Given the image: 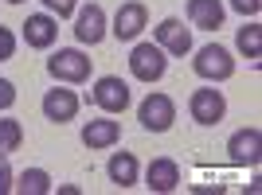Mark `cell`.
I'll return each instance as SVG.
<instances>
[{
    "label": "cell",
    "mask_w": 262,
    "mask_h": 195,
    "mask_svg": "<svg viewBox=\"0 0 262 195\" xmlns=\"http://www.w3.org/2000/svg\"><path fill=\"white\" fill-rule=\"evenodd\" d=\"M231 8L239 12L243 20H247V16H251V20H254V16H258V12H262V0H231Z\"/></svg>",
    "instance_id": "cell-22"
},
{
    "label": "cell",
    "mask_w": 262,
    "mask_h": 195,
    "mask_svg": "<svg viewBox=\"0 0 262 195\" xmlns=\"http://www.w3.org/2000/svg\"><path fill=\"white\" fill-rule=\"evenodd\" d=\"M137 121H141L149 133H168L172 121H176V102L168 94H161V90H153V94L137 106Z\"/></svg>",
    "instance_id": "cell-3"
},
{
    "label": "cell",
    "mask_w": 262,
    "mask_h": 195,
    "mask_svg": "<svg viewBox=\"0 0 262 195\" xmlns=\"http://www.w3.org/2000/svg\"><path fill=\"white\" fill-rule=\"evenodd\" d=\"M20 144H24V125L16 117H0V156H12Z\"/></svg>",
    "instance_id": "cell-19"
},
{
    "label": "cell",
    "mask_w": 262,
    "mask_h": 195,
    "mask_svg": "<svg viewBox=\"0 0 262 195\" xmlns=\"http://www.w3.org/2000/svg\"><path fill=\"white\" fill-rule=\"evenodd\" d=\"M55 39H59V20H55L51 12H32V16L24 20V43L28 47L47 51Z\"/></svg>",
    "instance_id": "cell-10"
},
{
    "label": "cell",
    "mask_w": 262,
    "mask_h": 195,
    "mask_svg": "<svg viewBox=\"0 0 262 195\" xmlns=\"http://www.w3.org/2000/svg\"><path fill=\"white\" fill-rule=\"evenodd\" d=\"M227 156H231V164H258V156H262V129L258 125H247V129H235L227 137Z\"/></svg>",
    "instance_id": "cell-7"
},
{
    "label": "cell",
    "mask_w": 262,
    "mask_h": 195,
    "mask_svg": "<svg viewBox=\"0 0 262 195\" xmlns=\"http://www.w3.org/2000/svg\"><path fill=\"white\" fill-rule=\"evenodd\" d=\"M90 98H94V106L106 109V113H125V109H129V86H125L118 75H102L98 82H94V90H90Z\"/></svg>",
    "instance_id": "cell-8"
},
{
    "label": "cell",
    "mask_w": 262,
    "mask_h": 195,
    "mask_svg": "<svg viewBox=\"0 0 262 195\" xmlns=\"http://www.w3.org/2000/svg\"><path fill=\"white\" fill-rule=\"evenodd\" d=\"M106 176H110V184L114 187H137V180H141V168H137V156L133 152H114L106 164Z\"/></svg>",
    "instance_id": "cell-15"
},
{
    "label": "cell",
    "mask_w": 262,
    "mask_h": 195,
    "mask_svg": "<svg viewBox=\"0 0 262 195\" xmlns=\"http://www.w3.org/2000/svg\"><path fill=\"white\" fill-rule=\"evenodd\" d=\"M121 141V121H114V117H94V121H86L82 125V144L86 149H114V144Z\"/></svg>",
    "instance_id": "cell-13"
},
{
    "label": "cell",
    "mask_w": 262,
    "mask_h": 195,
    "mask_svg": "<svg viewBox=\"0 0 262 195\" xmlns=\"http://www.w3.org/2000/svg\"><path fill=\"white\" fill-rule=\"evenodd\" d=\"M78 113V94L75 90H47L43 94V117L55 121V125H67V121H75Z\"/></svg>",
    "instance_id": "cell-14"
},
{
    "label": "cell",
    "mask_w": 262,
    "mask_h": 195,
    "mask_svg": "<svg viewBox=\"0 0 262 195\" xmlns=\"http://www.w3.org/2000/svg\"><path fill=\"white\" fill-rule=\"evenodd\" d=\"M43 8L51 12L55 20H67V16H75V8H78V0H43Z\"/></svg>",
    "instance_id": "cell-20"
},
{
    "label": "cell",
    "mask_w": 262,
    "mask_h": 195,
    "mask_svg": "<svg viewBox=\"0 0 262 195\" xmlns=\"http://www.w3.org/2000/svg\"><path fill=\"white\" fill-rule=\"evenodd\" d=\"M223 4L219 0H188V20H192V28H200V32H219L223 28Z\"/></svg>",
    "instance_id": "cell-16"
},
{
    "label": "cell",
    "mask_w": 262,
    "mask_h": 195,
    "mask_svg": "<svg viewBox=\"0 0 262 195\" xmlns=\"http://www.w3.org/2000/svg\"><path fill=\"white\" fill-rule=\"evenodd\" d=\"M145 187L157 195H168L180 187V164L172 160V156H157L149 168H145Z\"/></svg>",
    "instance_id": "cell-12"
},
{
    "label": "cell",
    "mask_w": 262,
    "mask_h": 195,
    "mask_svg": "<svg viewBox=\"0 0 262 195\" xmlns=\"http://www.w3.org/2000/svg\"><path fill=\"white\" fill-rule=\"evenodd\" d=\"M8 4H24V0H8Z\"/></svg>",
    "instance_id": "cell-25"
},
{
    "label": "cell",
    "mask_w": 262,
    "mask_h": 195,
    "mask_svg": "<svg viewBox=\"0 0 262 195\" xmlns=\"http://www.w3.org/2000/svg\"><path fill=\"white\" fill-rule=\"evenodd\" d=\"M157 47H161L164 55H176V59H184V55L192 51V32H188V28L176 20V16H168V20L157 23Z\"/></svg>",
    "instance_id": "cell-11"
},
{
    "label": "cell",
    "mask_w": 262,
    "mask_h": 195,
    "mask_svg": "<svg viewBox=\"0 0 262 195\" xmlns=\"http://www.w3.org/2000/svg\"><path fill=\"white\" fill-rule=\"evenodd\" d=\"M12 55H16V35L12 28H0V63H8Z\"/></svg>",
    "instance_id": "cell-21"
},
{
    "label": "cell",
    "mask_w": 262,
    "mask_h": 195,
    "mask_svg": "<svg viewBox=\"0 0 262 195\" xmlns=\"http://www.w3.org/2000/svg\"><path fill=\"white\" fill-rule=\"evenodd\" d=\"M192 70H196L204 82H227V78L235 75V59H231L227 47L208 43V47H200V51H196V59H192Z\"/></svg>",
    "instance_id": "cell-2"
},
{
    "label": "cell",
    "mask_w": 262,
    "mask_h": 195,
    "mask_svg": "<svg viewBox=\"0 0 262 195\" xmlns=\"http://www.w3.org/2000/svg\"><path fill=\"white\" fill-rule=\"evenodd\" d=\"M12 102H16V82L0 78V109H12Z\"/></svg>",
    "instance_id": "cell-24"
},
{
    "label": "cell",
    "mask_w": 262,
    "mask_h": 195,
    "mask_svg": "<svg viewBox=\"0 0 262 195\" xmlns=\"http://www.w3.org/2000/svg\"><path fill=\"white\" fill-rule=\"evenodd\" d=\"M75 39L86 47H98L106 39V12H102V4L75 8Z\"/></svg>",
    "instance_id": "cell-9"
},
{
    "label": "cell",
    "mask_w": 262,
    "mask_h": 195,
    "mask_svg": "<svg viewBox=\"0 0 262 195\" xmlns=\"http://www.w3.org/2000/svg\"><path fill=\"white\" fill-rule=\"evenodd\" d=\"M188 113H192L196 125H219L223 113H227V98L219 94L215 86H200V90H192V98H188Z\"/></svg>",
    "instance_id": "cell-5"
},
{
    "label": "cell",
    "mask_w": 262,
    "mask_h": 195,
    "mask_svg": "<svg viewBox=\"0 0 262 195\" xmlns=\"http://www.w3.org/2000/svg\"><path fill=\"white\" fill-rule=\"evenodd\" d=\"M47 75L55 78V82H71V86H78V82H86L90 78V59L78 47H59V51L47 59Z\"/></svg>",
    "instance_id": "cell-1"
},
{
    "label": "cell",
    "mask_w": 262,
    "mask_h": 195,
    "mask_svg": "<svg viewBox=\"0 0 262 195\" xmlns=\"http://www.w3.org/2000/svg\"><path fill=\"white\" fill-rule=\"evenodd\" d=\"M12 191H20V195H47V191H51V172H47V168H24V172L12 180Z\"/></svg>",
    "instance_id": "cell-17"
},
{
    "label": "cell",
    "mask_w": 262,
    "mask_h": 195,
    "mask_svg": "<svg viewBox=\"0 0 262 195\" xmlns=\"http://www.w3.org/2000/svg\"><path fill=\"white\" fill-rule=\"evenodd\" d=\"M164 70H168V59L157 43H137L129 51V75L137 82H161Z\"/></svg>",
    "instance_id": "cell-4"
},
{
    "label": "cell",
    "mask_w": 262,
    "mask_h": 195,
    "mask_svg": "<svg viewBox=\"0 0 262 195\" xmlns=\"http://www.w3.org/2000/svg\"><path fill=\"white\" fill-rule=\"evenodd\" d=\"M235 47H239L247 59H251L254 66H258V59H262V23H243L239 28V35H235Z\"/></svg>",
    "instance_id": "cell-18"
},
{
    "label": "cell",
    "mask_w": 262,
    "mask_h": 195,
    "mask_svg": "<svg viewBox=\"0 0 262 195\" xmlns=\"http://www.w3.org/2000/svg\"><path fill=\"white\" fill-rule=\"evenodd\" d=\"M12 180H16V172H12L8 156H0V195H8V191H12Z\"/></svg>",
    "instance_id": "cell-23"
},
{
    "label": "cell",
    "mask_w": 262,
    "mask_h": 195,
    "mask_svg": "<svg viewBox=\"0 0 262 195\" xmlns=\"http://www.w3.org/2000/svg\"><path fill=\"white\" fill-rule=\"evenodd\" d=\"M149 28V8H145L141 0H125L118 8V16H114V39H121V43H133L137 35Z\"/></svg>",
    "instance_id": "cell-6"
}]
</instances>
